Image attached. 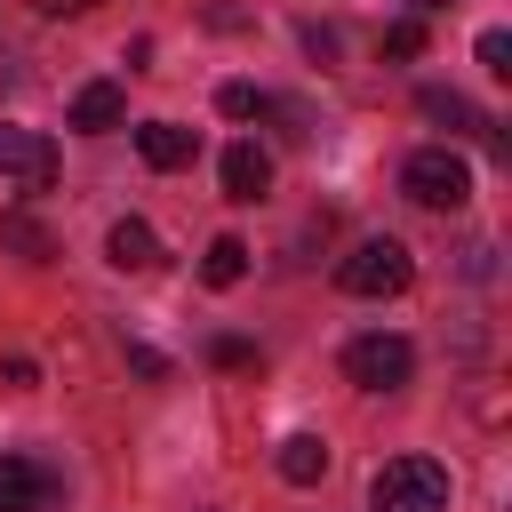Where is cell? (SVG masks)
<instances>
[{
    "instance_id": "cell-1",
    "label": "cell",
    "mask_w": 512,
    "mask_h": 512,
    "mask_svg": "<svg viewBox=\"0 0 512 512\" xmlns=\"http://www.w3.org/2000/svg\"><path fill=\"white\" fill-rule=\"evenodd\" d=\"M368 512H448V472L432 456H392L368 480Z\"/></svg>"
},
{
    "instance_id": "cell-2",
    "label": "cell",
    "mask_w": 512,
    "mask_h": 512,
    "mask_svg": "<svg viewBox=\"0 0 512 512\" xmlns=\"http://www.w3.org/2000/svg\"><path fill=\"white\" fill-rule=\"evenodd\" d=\"M400 192L416 200V208H464L472 200V160L464 152H448V144H424V152H408V168H400Z\"/></svg>"
},
{
    "instance_id": "cell-3",
    "label": "cell",
    "mask_w": 512,
    "mask_h": 512,
    "mask_svg": "<svg viewBox=\"0 0 512 512\" xmlns=\"http://www.w3.org/2000/svg\"><path fill=\"white\" fill-rule=\"evenodd\" d=\"M408 280H416V256H408V240H392V232L360 240V248L336 264V288H344V296H400Z\"/></svg>"
},
{
    "instance_id": "cell-4",
    "label": "cell",
    "mask_w": 512,
    "mask_h": 512,
    "mask_svg": "<svg viewBox=\"0 0 512 512\" xmlns=\"http://www.w3.org/2000/svg\"><path fill=\"white\" fill-rule=\"evenodd\" d=\"M408 368H416L408 336H352V344H344V376H352L360 392H400Z\"/></svg>"
},
{
    "instance_id": "cell-5",
    "label": "cell",
    "mask_w": 512,
    "mask_h": 512,
    "mask_svg": "<svg viewBox=\"0 0 512 512\" xmlns=\"http://www.w3.org/2000/svg\"><path fill=\"white\" fill-rule=\"evenodd\" d=\"M0 184L8 192H48L56 184V144L40 128H8L0 120Z\"/></svg>"
},
{
    "instance_id": "cell-6",
    "label": "cell",
    "mask_w": 512,
    "mask_h": 512,
    "mask_svg": "<svg viewBox=\"0 0 512 512\" xmlns=\"http://www.w3.org/2000/svg\"><path fill=\"white\" fill-rule=\"evenodd\" d=\"M64 496V480L32 456H0V512H48Z\"/></svg>"
},
{
    "instance_id": "cell-7",
    "label": "cell",
    "mask_w": 512,
    "mask_h": 512,
    "mask_svg": "<svg viewBox=\"0 0 512 512\" xmlns=\"http://www.w3.org/2000/svg\"><path fill=\"white\" fill-rule=\"evenodd\" d=\"M128 120V88L120 80H88L80 96H72V128L80 136H104V128H120Z\"/></svg>"
},
{
    "instance_id": "cell-8",
    "label": "cell",
    "mask_w": 512,
    "mask_h": 512,
    "mask_svg": "<svg viewBox=\"0 0 512 512\" xmlns=\"http://www.w3.org/2000/svg\"><path fill=\"white\" fill-rule=\"evenodd\" d=\"M216 176H224V200H264V192H272V160H264L256 144H224Z\"/></svg>"
},
{
    "instance_id": "cell-9",
    "label": "cell",
    "mask_w": 512,
    "mask_h": 512,
    "mask_svg": "<svg viewBox=\"0 0 512 512\" xmlns=\"http://www.w3.org/2000/svg\"><path fill=\"white\" fill-rule=\"evenodd\" d=\"M136 152H144L152 168H192L200 136H192V128H176V120H144V128H136Z\"/></svg>"
},
{
    "instance_id": "cell-10",
    "label": "cell",
    "mask_w": 512,
    "mask_h": 512,
    "mask_svg": "<svg viewBox=\"0 0 512 512\" xmlns=\"http://www.w3.org/2000/svg\"><path fill=\"white\" fill-rule=\"evenodd\" d=\"M104 256H112L120 272H152V264H160V240H152V224H136V216H120V224L104 232Z\"/></svg>"
},
{
    "instance_id": "cell-11",
    "label": "cell",
    "mask_w": 512,
    "mask_h": 512,
    "mask_svg": "<svg viewBox=\"0 0 512 512\" xmlns=\"http://www.w3.org/2000/svg\"><path fill=\"white\" fill-rule=\"evenodd\" d=\"M272 464H280V480H288V488H312V480L328 472V440H320V432H288Z\"/></svg>"
},
{
    "instance_id": "cell-12",
    "label": "cell",
    "mask_w": 512,
    "mask_h": 512,
    "mask_svg": "<svg viewBox=\"0 0 512 512\" xmlns=\"http://www.w3.org/2000/svg\"><path fill=\"white\" fill-rule=\"evenodd\" d=\"M240 272H248V240H240V232H216L208 256H200V280H208V288H240Z\"/></svg>"
},
{
    "instance_id": "cell-13",
    "label": "cell",
    "mask_w": 512,
    "mask_h": 512,
    "mask_svg": "<svg viewBox=\"0 0 512 512\" xmlns=\"http://www.w3.org/2000/svg\"><path fill=\"white\" fill-rule=\"evenodd\" d=\"M416 112H424V120H440L448 136H464V128H480V112H472V104H464L456 88H416Z\"/></svg>"
},
{
    "instance_id": "cell-14",
    "label": "cell",
    "mask_w": 512,
    "mask_h": 512,
    "mask_svg": "<svg viewBox=\"0 0 512 512\" xmlns=\"http://www.w3.org/2000/svg\"><path fill=\"white\" fill-rule=\"evenodd\" d=\"M0 240H8V248H16L24 264H48V256H56V240H48V232H40L32 216H0Z\"/></svg>"
},
{
    "instance_id": "cell-15",
    "label": "cell",
    "mask_w": 512,
    "mask_h": 512,
    "mask_svg": "<svg viewBox=\"0 0 512 512\" xmlns=\"http://www.w3.org/2000/svg\"><path fill=\"white\" fill-rule=\"evenodd\" d=\"M216 112H224V120H256V112H272V96L248 88V80H224V88H216Z\"/></svg>"
},
{
    "instance_id": "cell-16",
    "label": "cell",
    "mask_w": 512,
    "mask_h": 512,
    "mask_svg": "<svg viewBox=\"0 0 512 512\" xmlns=\"http://www.w3.org/2000/svg\"><path fill=\"white\" fill-rule=\"evenodd\" d=\"M480 64H488L496 80H512V32H504V24H488V32H480Z\"/></svg>"
},
{
    "instance_id": "cell-17",
    "label": "cell",
    "mask_w": 512,
    "mask_h": 512,
    "mask_svg": "<svg viewBox=\"0 0 512 512\" xmlns=\"http://www.w3.org/2000/svg\"><path fill=\"white\" fill-rule=\"evenodd\" d=\"M208 360H216V368H256V344H248V336H216Z\"/></svg>"
},
{
    "instance_id": "cell-18",
    "label": "cell",
    "mask_w": 512,
    "mask_h": 512,
    "mask_svg": "<svg viewBox=\"0 0 512 512\" xmlns=\"http://www.w3.org/2000/svg\"><path fill=\"white\" fill-rule=\"evenodd\" d=\"M384 56H424V24H416V16L392 24V32H384Z\"/></svg>"
},
{
    "instance_id": "cell-19",
    "label": "cell",
    "mask_w": 512,
    "mask_h": 512,
    "mask_svg": "<svg viewBox=\"0 0 512 512\" xmlns=\"http://www.w3.org/2000/svg\"><path fill=\"white\" fill-rule=\"evenodd\" d=\"M128 368H136L144 384H168V352H152V344H128Z\"/></svg>"
},
{
    "instance_id": "cell-20",
    "label": "cell",
    "mask_w": 512,
    "mask_h": 512,
    "mask_svg": "<svg viewBox=\"0 0 512 512\" xmlns=\"http://www.w3.org/2000/svg\"><path fill=\"white\" fill-rule=\"evenodd\" d=\"M304 56H312V64H336V32H328V24H304Z\"/></svg>"
},
{
    "instance_id": "cell-21",
    "label": "cell",
    "mask_w": 512,
    "mask_h": 512,
    "mask_svg": "<svg viewBox=\"0 0 512 512\" xmlns=\"http://www.w3.org/2000/svg\"><path fill=\"white\" fill-rule=\"evenodd\" d=\"M0 376H8V392H32V384H40V368H32V360H24V352H16V360H8V368H0Z\"/></svg>"
},
{
    "instance_id": "cell-22",
    "label": "cell",
    "mask_w": 512,
    "mask_h": 512,
    "mask_svg": "<svg viewBox=\"0 0 512 512\" xmlns=\"http://www.w3.org/2000/svg\"><path fill=\"white\" fill-rule=\"evenodd\" d=\"M40 16H80V8H96V0H32Z\"/></svg>"
},
{
    "instance_id": "cell-23",
    "label": "cell",
    "mask_w": 512,
    "mask_h": 512,
    "mask_svg": "<svg viewBox=\"0 0 512 512\" xmlns=\"http://www.w3.org/2000/svg\"><path fill=\"white\" fill-rule=\"evenodd\" d=\"M408 8H456V0H408Z\"/></svg>"
}]
</instances>
